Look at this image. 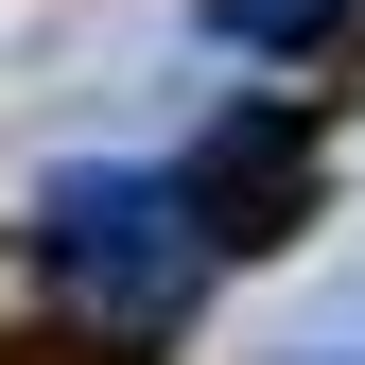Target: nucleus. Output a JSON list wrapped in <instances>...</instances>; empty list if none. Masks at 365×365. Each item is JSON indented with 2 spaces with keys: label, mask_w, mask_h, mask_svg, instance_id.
I'll return each mask as SVG.
<instances>
[{
  "label": "nucleus",
  "mask_w": 365,
  "mask_h": 365,
  "mask_svg": "<svg viewBox=\"0 0 365 365\" xmlns=\"http://www.w3.org/2000/svg\"><path fill=\"white\" fill-rule=\"evenodd\" d=\"M18 261H35V296L70 313V331H105V348H174L209 313V209H192V174L174 157H70V174H35V209H18Z\"/></svg>",
  "instance_id": "obj_1"
},
{
  "label": "nucleus",
  "mask_w": 365,
  "mask_h": 365,
  "mask_svg": "<svg viewBox=\"0 0 365 365\" xmlns=\"http://www.w3.org/2000/svg\"><path fill=\"white\" fill-rule=\"evenodd\" d=\"M174 174H192L209 244H279V209L313 192V122H296V105H226L209 140H174Z\"/></svg>",
  "instance_id": "obj_2"
},
{
  "label": "nucleus",
  "mask_w": 365,
  "mask_h": 365,
  "mask_svg": "<svg viewBox=\"0 0 365 365\" xmlns=\"http://www.w3.org/2000/svg\"><path fill=\"white\" fill-rule=\"evenodd\" d=\"M348 18H365V0H209V35H226V53H331Z\"/></svg>",
  "instance_id": "obj_3"
},
{
  "label": "nucleus",
  "mask_w": 365,
  "mask_h": 365,
  "mask_svg": "<svg viewBox=\"0 0 365 365\" xmlns=\"http://www.w3.org/2000/svg\"><path fill=\"white\" fill-rule=\"evenodd\" d=\"M296 365H348V348H296Z\"/></svg>",
  "instance_id": "obj_4"
}]
</instances>
